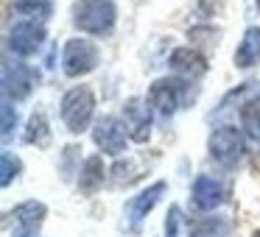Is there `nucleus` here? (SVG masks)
Returning a JSON list of instances; mask_svg holds the SVG:
<instances>
[{
  "mask_svg": "<svg viewBox=\"0 0 260 237\" xmlns=\"http://www.w3.org/2000/svg\"><path fill=\"white\" fill-rule=\"evenodd\" d=\"M193 237H218V234H215V231H204V229H199Z\"/></svg>",
  "mask_w": 260,
  "mask_h": 237,
  "instance_id": "obj_12",
  "label": "nucleus"
},
{
  "mask_svg": "<svg viewBox=\"0 0 260 237\" xmlns=\"http://www.w3.org/2000/svg\"><path fill=\"white\" fill-rule=\"evenodd\" d=\"M157 192H162V184H157L151 192H143V198H137V201H135V207H132V218H135V220H140L143 215H146L148 209H151L154 204H157Z\"/></svg>",
  "mask_w": 260,
  "mask_h": 237,
  "instance_id": "obj_10",
  "label": "nucleus"
},
{
  "mask_svg": "<svg viewBox=\"0 0 260 237\" xmlns=\"http://www.w3.org/2000/svg\"><path fill=\"white\" fill-rule=\"evenodd\" d=\"M123 137H126V131L120 129L115 120H104V123L98 126V131H95L98 145H101L107 153H120V148H123Z\"/></svg>",
  "mask_w": 260,
  "mask_h": 237,
  "instance_id": "obj_5",
  "label": "nucleus"
},
{
  "mask_svg": "<svg viewBox=\"0 0 260 237\" xmlns=\"http://www.w3.org/2000/svg\"><path fill=\"white\" fill-rule=\"evenodd\" d=\"M104 181V176H101V159L98 156H92L90 162H87V168H84V176H81V181H79V187L84 192H92L98 184Z\"/></svg>",
  "mask_w": 260,
  "mask_h": 237,
  "instance_id": "obj_8",
  "label": "nucleus"
},
{
  "mask_svg": "<svg viewBox=\"0 0 260 237\" xmlns=\"http://www.w3.org/2000/svg\"><path fill=\"white\" fill-rule=\"evenodd\" d=\"M64 67H68L70 75H79V73H87V70L95 64V48L90 45V42H84V48H81L79 53V42H73V45L68 48V56H64Z\"/></svg>",
  "mask_w": 260,
  "mask_h": 237,
  "instance_id": "obj_4",
  "label": "nucleus"
},
{
  "mask_svg": "<svg viewBox=\"0 0 260 237\" xmlns=\"http://www.w3.org/2000/svg\"><path fill=\"white\" fill-rule=\"evenodd\" d=\"M257 6H260V0H257Z\"/></svg>",
  "mask_w": 260,
  "mask_h": 237,
  "instance_id": "obj_13",
  "label": "nucleus"
},
{
  "mask_svg": "<svg viewBox=\"0 0 260 237\" xmlns=\"http://www.w3.org/2000/svg\"><path fill=\"white\" fill-rule=\"evenodd\" d=\"M90 112H92V95L90 90H73L68 98H64V120H68L70 131H81L90 120Z\"/></svg>",
  "mask_w": 260,
  "mask_h": 237,
  "instance_id": "obj_1",
  "label": "nucleus"
},
{
  "mask_svg": "<svg viewBox=\"0 0 260 237\" xmlns=\"http://www.w3.org/2000/svg\"><path fill=\"white\" fill-rule=\"evenodd\" d=\"M151 101L157 103L162 112H171L174 109V103H176V98H174V90H171V81H157L154 84V90H151Z\"/></svg>",
  "mask_w": 260,
  "mask_h": 237,
  "instance_id": "obj_9",
  "label": "nucleus"
},
{
  "mask_svg": "<svg viewBox=\"0 0 260 237\" xmlns=\"http://www.w3.org/2000/svg\"><path fill=\"white\" fill-rule=\"evenodd\" d=\"M76 23H79V28H87V31H107L109 23H112V9L104 0H87L79 9Z\"/></svg>",
  "mask_w": 260,
  "mask_h": 237,
  "instance_id": "obj_2",
  "label": "nucleus"
},
{
  "mask_svg": "<svg viewBox=\"0 0 260 237\" xmlns=\"http://www.w3.org/2000/svg\"><path fill=\"white\" fill-rule=\"evenodd\" d=\"M243 123L252 134H260V103H249L243 109Z\"/></svg>",
  "mask_w": 260,
  "mask_h": 237,
  "instance_id": "obj_11",
  "label": "nucleus"
},
{
  "mask_svg": "<svg viewBox=\"0 0 260 237\" xmlns=\"http://www.w3.org/2000/svg\"><path fill=\"white\" fill-rule=\"evenodd\" d=\"M235 151H241V137H238V131L224 129V131H218V134L213 137V153L215 156L226 159L230 153H235Z\"/></svg>",
  "mask_w": 260,
  "mask_h": 237,
  "instance_id": "obj_6",
  "label": "nucleus"
},
{
  "mask_svg": "<svg viewBox=\"0 0 260 237\" xmlns=\"http://www.w3.org/2000/svg\"><path fill=\"white\" fill-rule=\"evenodd\" d=\"M42 215H45V207L42 204H23V207H17L12 212L14 223H17V234L14 237H28L37 231V226L42 223Z\"/></svg>",
  "mask_w": 260,
  "mask_h": 237,
  "instance_id": "obj_3",
  "label": "nucleus"
},
{
  "mask_svg": "<svg viewBox=\"0 0 260 237\" xmlns=\"http://www.w3.org/2000/svg\"><path fill=\"white\" fill-rule=\"evenodd\" d=\"M174 67L182 70V73H187V75H199V73H204V59L193 51H176L174 53Z\"/></svg>",
  "mask_w": 260,
  "mask_h": 237,
  "instance_id": "obj_7",
  "label": "nucleus"
}]
</instances>
